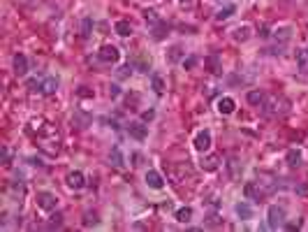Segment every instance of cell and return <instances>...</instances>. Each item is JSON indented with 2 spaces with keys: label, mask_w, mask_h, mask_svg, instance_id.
<instances>
[{
  "label": "cell",
  "mask_w": 308,
  "mask_h": 232,
  "mask_svg": "<svg viewBox=\"0 0 308 232\" xmlns=\"http://www.w3.org/2000/svg\"><path fill=\"white\" fill-rule=\"evenodd\" d=\"M216 107H218V112L225 116L234 114V109H236V102H234V98H230V95H223L218 102H216Z\"/></svg>",
  "instance_id": "obj_12"
},
{
  "label": "cell",
  "mask_w": 308,
  "mask_h": 232,
  "mask_svg": "<svg viewBox=\"0 0 308 232\" xmlns=\"http://www.w3.org/2000/svg\"><path fill=\"white\" fill-rule=\"evenodd\" d=\"M195 149L200 151V153H206L209 149H211V133L209 130H200L197 135H195Z\"/></svg>",
  "instance_id": "obj_8"
},
{
  "label": "cell",
  "mask_w": 308,
  "mask_h": 232,
  "mask_svg": "<svg viewBox=\"0 0 308 232\" xmlns=\"http://www.w3.org/2000/svg\"><path fill=\"white\" fill-rule=\"evenodd\" d=\"M91 31H93V19H84V23H81V35H84V37H88V35H91Z\"/></svg>",
  "instance_id": "obj_31"
},
{
  "label": "cell",
  "mask_w": 308,
  "mask_h": 232,
  "mask_svg": "<svg viewBox=\"0 0 308 232\" xmlns=\"http://www.w3.org/2000/svg\"><path fill=\"white\" fill-rule=\"evenodd\" d=\"M246 100H248L253 107H262L264 105V100H266V93L264 91H260V88H253V91H248Z\"/></svg>",
  "instance_id": "obj_16"
},
{
  "label": "cell",
  "mask_w": 308,
  "mask_h": 232,
  "mask_svg": "<svg viewBox=\"0 0 308 232\" xmlns=\"http://www.w3.org/2000/svg\"><path fill=\"white\" fill-rule=\"evenodd\" d=\"M2 165H10V149L2 147Z\"/></svg>",
  "instance_id": "obj_35"
},
{
  "label": "cell",
  "mask_w": 308,
  "mask_h": 232,
  "mask_svg": "<svg viewBox=\"0 0 308 232\" xmlns=\"http://www.w3.org/2000/svg\"><path fill=\"white\" fill-rule=\"evenodd\" d=\"M255 183H257V188H260V193H262L264 198H266V195H271V193L278 188V181L274 179L271 174H260Z\"/></svg>",
  "instance_id": "obj_6"
},
{
  "label": "cell",
  "mask_w": 308,
  "mask_h": 232,
  "mask_svg": "<svg viewBox=\"0 0 308 232\" xmlns=\"http://www.w3.org/2000/svg\"><path fill=\"white\" fill-rule=\"evenodd\" d=\"M144 179H146V186L153 188V190H160L162 186H165V179H162V174H160L158 169H149Z\"/></svg>",
  "instance_id": "obj_11"
},
{
  "label": "cell",
  "mask_w": 308,
  "mask_h": 232,
  "mask_svg": "<svg viewBox=\"0 0 308 232\" xmlns=\"http://www.w3.org/2000/svg\"><path fill=\"white\" fill-rule=\"evenodd\" d=\"M301 225H304V221H301V218H297V221H292V223H285L283 228H285V230H290V232H294V230H299Z\"/></svg>",
  "instance_id": "obj_33"
},
{
  "label": "cell",
  "mask_w": 308,
  "mask_h": 232,
  "mask_svg": "<svg viewBox=\"0 0 308 232\" xmlns=\"http://www.w3.org/2000/svg\"><path fill=\"white\" fill-rule=\"evenodd\" d=\"M151 84H153V91H155V95H162V93H165V82H162V77H160V74H153Z\"/></svg>",
  "instance_id": "obj_26"
},
{
  "label": "cell",
  "mask_w": 308,
  "mask_h": 232,
  "mask_svg": "<svg viewBox=\"0 0 308 232\" xmlns=\"http://www.w3.org/2000/svg\"><path fill=\"white\" fill-rule=\"evenodd\" d=\"M232 12H234V7L230 5V7H225V10L218 12V14H216V19H218V21H225V19H230V17H232Z\"/></svg>",
  "instance_id": "obj_30"
},
{
  "label": "cell",
  "mask_w": 308,
  "mask_h": 232,
  "mask_svg": "<svg viewBox=\"0 0 308 232\" xmlns=\"http://www.w3.org/2000/svg\"><path fill=\"white\" fill-rule=\"evenodd\" d=\"M285 160L292 165V167H297L299 163H301V153H299L297 149H290V151L285 153Z\"/></svg>",
  "instance_id": "obj_25"
},
{
  "label": "cell",
  "mask_w": 308,
  "mask_h": 232,
  "mask_svg": "<svg viewBox=\"0 0 308 232\" xmlns=\"http://www.w3.org/2000/svg\"><path fill=\"white\" fill-rule=\"evenodd\" d=\"M167 31H169V26H165V23L160 21L158 26H155V31H153V37H155V40H162V37L167 35Z\"/></svg>",
  "instance_id": "obj_29"
},
{
  "label": "cell",
  "mask_w": 308,
  "mask_h": 232,
  "mask_svg": "<svg viewBox=\"0 0 308 232\" xmlns=\"http://www.w3.org/2000/svg\"><path fill=\"white\" fill-rule=\"evenodd\" d=\"M65 183H67V188L72 190H81L86 186V177L84 172H79V169H75V172H70L67 177H65Z\"/></svg>",
  "instance_id": "obj_9"
},
{
  "label": "cell",
  "mask_w": 308,
  "mask_h": 232,
  "mask_svg": "<svg viewBox=\"0 0 308 232\" xmlns=\"http://www.w3.org/2000/svg\"><path fill=\"white\" fill-rule=\"evenodd\" d=\"M97 58H100L102 63H107V65L118 63V58H121V51H118L114 44H102V47H100V51H97Z\"/></svg>",
  "instance_id": "obj_5"
},
{
  "label": "cell",
  "mask_w": 308,
  "mask_h": 232,
  "mask_svg": "<svg viewBox=\"0 0 308 232\" xmlns=\"http://www.w3.org/2000/svg\"><path fill=\"white\" fill-rule=\"evenodd\" d=\"M195 63H197V58H188V61H183V65L190 70V67H195Z\"/></svg>",
  "instance_id": "obj_40"
},
{
  "label": "cell",
  "mask_w": 308,
  "mask_h": 232,
  "mask_svg": "<svg viewBox=\"0 0 308 232\" xmlns=\"http://www.w3.org/2000/svg\"><path fill=\"white\" fill-rule=\"evenodd\" d=\"M97 223H100V216H97V211H84V218H81V225L84 228H95Z\"/></svg>",
  "instance_id": "obj_22"
},
{
  "label": "cell",
  "mask_w": 308,
  "mask_h": 232,
  "mask_svg": "<svg viewBox=\"0 0 308 232\" xmlns=\"http://www.w3.org/2000/svg\"><path fill=\"white\" fill-rule=\"evenodd\" d=\"M250 37H253V28H250V26H239V28H234L232 31L234 42H248Z\"/></svg>",
  "instance_id": "obj_13"
},
{
  "label": "cell",
  "mask_w": 308,
  "mask_h": 232,
  "mask_svg": "<svg viewBox=\"0 0 308 232\" xmlns=\"http://www.w3.org/2000/svg\"><path fill=\"white\" fill-rule=\"evenodd\" d=\"M109 160H111V165H114V167H121V165H123V163H121V151H118V149H114V151H111Z\"/></svg>",
  "instance_id": "obj_32"
},
{
  "label": "cell",
  "mask_w": 308,
  "mask_h": 232,
  "mask_svg": "<svg viewBox=\"0 0 308 232\" xmlns=\"http://www.w3.org/2000/svg\"><path fill=\"white\" fill-rule=\"evenodd\" d=\"M88 126H91V116H88V114L77 112V114L72 116V128H77V130H86Z\"/></svg>",
  "instance_id": "obj_18"
},
{
  "label": "cell",
  "mask_w": 308,
  "mask_h": 232,
  "mask_svg": "<svg viewBox=\"0 0 308 232\" xmlns=\"http://www.w3.org/2000/svg\"><path fill=\"white\" fill-rule=\"evenodd\" d=\"M109 95H111V98H118V95H121V88H118V86H109Z\"/></svg>",
  "instance_id": "obj_39"
},
{
  "label": "cell",
  "mask_w": 308,
  "mask_h": 232,
  "mask_svg": "<svg viewBox=\"0 0 308 232\" xmlns=\"http://www.w3.org/2000/svg\"><path fill=\"white\" fill-rule=\"evenodd\" d=\"M144 19H146V23H151V26H158L160 23V17L155 10H146L144 12Z\"/></svg>",
  "instance_id": "obj_28"
},
{
  "label": "cell",
  "mask_w": 308,
  "mask_h": 232,
  "mask_svg": "<svg viewBox=\"0 0 308 232\" xmlns=\"http://www.w3.org/2000/svg\"><path fill=\"white\" fill-rule=\"evenodd\" d=\"M204 67L211 74H218L220 72V58H218L216 53H213V56H206V58H204Z\"/></svg>",
  "instance_id": "obj_19"
},
{
  "label": "cell",
  "mask_w": 308,
  "mask_h": 232,
  "mask_svg": "<svg viewBox=\"0 0 308 232\" xmlns=\"http://www.w3.org/2000/svg\"><path fill=\"white\" fill-rule=\"evenodd\" d=\"M12 70L16 77H26L28 74V58H26V53H14V58H12Z\"/></svg>",
  "instance_id": "obj_7"
},
{
  "label": "cell",
  "mask_w": 308,
  "mask_h": 232,
  "mask_svg": "<svg viewBox=\"0 0 308 232\" xmlns=\"http://www.w3.org/2000/svg\"><path fill=\"white\" fill-rule=\"evenodd\" d=\"M35 202H37V207L42 211H53L58 207V198H56L53 193H49V190H40L37 198H35Z\"/></svg>",
  "instance_id": "obj_4"
},
{
  "label": "cell",
  "mask_w": 308,
  "mask_h": 232,
  "mask_svg": "<svg viewBox=\"0 0 308 232\" xmlns=\"http://www.w3.org/2000/svg\"><path fill=\"white\" fill-rule=\"evenodd\" d=\"M79 98H93V91H88L86 86H81L79 88Z\"/></svg>",
  "instance_id": "obj_36"
},
{
  "label": "cell",
  "mask_w": 308,
  "mask_h": 232,
  "mask_svg": "<svg viewBox=\"0 0 308 232\" xmlns=\"http://www.w3.org/2000/svg\"><path fill=\"white\" fill-rule=\"evenodd\" d=\"M35 142H37V149L49 158H56L61 153V149H63V139H61L58 128L46 123V121H44V126L40 130H35Z\"/></svg>",
  "instance_id": "obj_1"
},
{
  "label": "cell",
  "mask_w": 308,
  "mask_h": 232,
  "mask_svg": "<svg viewBox=\"0 0 308 232\" xmlns=\"http://www.w3.org/2000/svg\"><path fill=\"white\" fill-rule=\"evenodd\" d=\"M244 195H246V200H253V202H260L264 195L260 193V188H257V183L255 181H248L244 186Z\"/></svg>",
  "instance_id": "obj_14"
},
{
  "label": "cell",
  "mask_w": 308,
  "mask_h": 232,
  "mask_svg": "<svg viewBox=\"0 0 308 232\" xmlns=\"http://www.w3.org/2000/svg\"><path fill=\"white\" fill-rule=\"evenodd\" d=\"M128 133H130V137H135L141 142V139H146V135H149V128L137 121V123H130L128 126Z\"/></svg>",
  "instance_id": "obj_15"
},
{
  "label": "cell",
  "mask_w": 308,
  "mask_h": 232,
  "mask_svg": "<svg viewBox=\"0 0 308 232\" xmlns=\"http://www.w3.org/2000/svg\"><path fill=\"white\" fill-rule=\"evenodd\" d=\"M181 58H183V49H181L179 44L171 47L169 53H167V61H169V63H176V61H181Z\"/></svg>",
  "instance_id": "obj_27"
},
{
  "label": "cell",
  "mask_w": 308,
  "mask_h": 232,
  "mask_svg": "<svg viewBox=\"0 0 308 232\" xmlns=\"http://www.w3.org/2000/svg\"><path fill=\"white\" fill-rule=\"evenodd\" d=\"M176 221L179 223H190L192 221V209L190 207H181V209L176 211Z\"/></svg>",
  "instance_id": "obj_23"
},
{
  "label": "cell",
  "mask_w": 308,
  "mask_h": 232,
  "mask_svg": "<svg viewBox=\"0 0 308 232\" xmlns=\"http://www.w3.org/2000/svg\"><path fill=\"white\" fill-rule=\"evenodd\" d=\"M49 228H63V216H61V214L51 216V221H49Z\"/></svg>",
  "instance_id": "obj_34"
},
{
  "label": "cell",
  "mask_w": 308,
  "mask_h": 232,
  "mask_svg": "<svg viewBox=\"0 0 308 232\" xmlns=\"http://www.w3.org/2000/svg\"><path fill=\"white\" fill-rule=\"evenodd\" d=\"M56 91H58V79H56V77H46V79H42L40 93H42V95H53Z\"/></svg>",
  "instance_id": "obj_17"
},
{
  "label": "cell",
  "mask_w": 308,
  "mask_h": 232,
  "mask_svg": "<svg viewBox=\"0 0 308 232\" xmlns=\"http://www.w3.org/2000/svg\"><path fill=\"white\" fill-rule=\"evenodd\" d=\"M218 163H220V158H218V156H209V158L202 160V169H206V172H213V169H218Z\"/></svg>",
  "instance_id": "obj_24"
},
{
  "label": "cell",
  "mask_w": 308,
  "mask_h": 232,
  "mask_svg": "<svg viewBox=\"0 0 308 232\" xmlns=\"http://www.w3.org/2000/svg\"><path fill=\"white\" fill-rule=\"evenodd\" d=\"M141 118H144V121H153V118H155V112H153V109H146V112L141 114Z\"/></svg>",
  "instance_id": "obj_37"
},
{
  "label": "cell",
  "mask_w": 308,
  "mask_h": 232,
  "mask_svg": "<svg viewBox=\"0 0 308 232\" xmlns=\"http://www.w3.org/2000/svg\"><path fill=\"white\" fill-rule=\"evenodd\" d=\"M206 225H220V218H218L216 214H211V216H209V221H206Z\"/></svg>",
  "instance_id": "obj_38"
},
{
  "label": "cell",
  "mask_w": 308,
  "mask_h": 232,
  "mask_svg": "<svg viewBox=\"0 0 308 232\" xmlns=\"http://www.w3.org/2000/svg\"><path fill=\"white\" fill-rule=\"evenodd\" d=\"M287 107H290V102H287L285 98H278V95H274V98H266V100H264L262 112H264V116L276 118V116L287 114Z\"/></svg>",
  "instance_id": "obj_2"
},
{
  "label": "cell",
  "mask_w": 308,
  "mask_h": 232,
  "mask_svg": "<svg viewBox=\"0 0 308 232\" xmlns=\"http://www.w3.org/2000/svg\"><path fill=\"white\" fill-rule=\"evenodd\" d=\"M306 53H308V49H306Z\"/></svg>",
  "instance_id": "obj_41"
},
{
  "label": "cell",
  "mask_w": 308,
  "mask_h": 232,
  "mask_svg": "<svg viewBox=\"0 0 308 232\" xmlns=\"http://www.w3.org/2000/svg\"><path fill=\"white\" fill-rule=\"evenodd\" d=\"M114 31H116V35H121V37H130V35H132V23L125 21V19H121V21H116Z\"/></svg>",
  "instance_id": "obj_21"
},
{
  "label": "cell",
  "mask_w": 308,
  "mask_h": 232,
  "mask_svg": "<svg viewBox=\"0 0 308 232\" xmlns=\"http://www.w3.org/2000/svg\"><path fill=\"white\" fill-rule=\"evenodd\" d=\"M266 225H269L271 230L283 228V225H285V209L278 207V204H271L269 211H266Z\"/></svg>",
  "instance_id": "obj_3"
},
{
  "label": "cell",
  "mask_w": 308,
  "mask_h": 232,
  "mask_svg": "<svg viewBox=\"0 0 308 232\" xmlns=\"http://www.w3.org/2000/svg\"><path fill=\"white\" fill-rule=\"evenodd\" d=\"M292 37V28L290 26H283V28H276L274 31V42H276V49H283Z\"/></svg>",
  "instance_id": "obj_10"
},
{
  "label": "cell",
  "mask_w": 308,
  "mask_h": 232,
  "mask_svg": "<svg viewBox=\"0 0 308 232\" xmlns=\"http://www.w3.org/2000/svg\"><path fill=\"white\" fill-rule=\"evenodd\" d=\"M234 209H236V214H239V218H241V221H248V218H253V207H250L248 202H239Z\"/></svg>",
  "instance_id": "obj_20"
}]
</instances>
